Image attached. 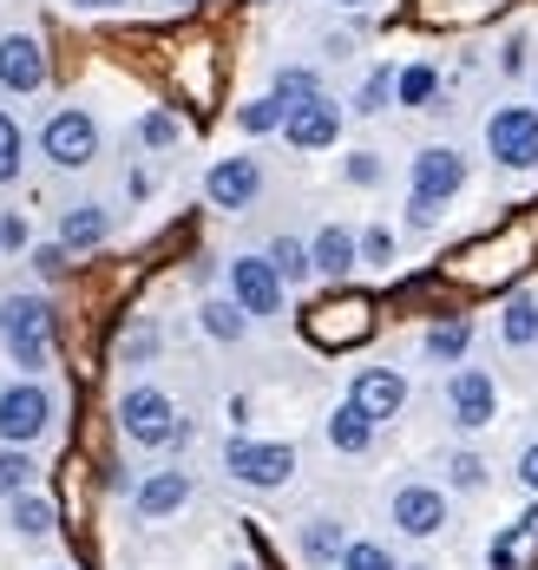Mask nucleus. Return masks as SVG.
Here are the masks:
<instances>
[{"label": "nucleus", "instance_id": "obj_45", "mask_svg": "<svg viewBox=\"0 0 538 570\" xmlns=\"http://www.w3.org/2000/svg\"><path fill=\"white\" fill-rule=\"evenodd\" d=\"M178 7H197V0H178Z\"/></svg>", "mask_w": 538, "mask_h": 570}, {"label": "nucleus", "instance_id": "obj_35", "mask_svg": "<svg viewBox=\"0 0 538 570\" xmlns=\"http://www.w3.org/2000/svg\"><path fill=\"white\" fill-rule=\"evenodd\" d=\"M361 263H374V269H388L394 263V229H361Z\"/></svg>", "mask_w": 538, "mask_h": 570}, {"label": "nucleus", "instance_id": "obj_40", "mask_svg": "<svg viewBox=\"0 0 538 570\" xmlns=\"http://www.w3.org/2000/svg\"><path fill=\"white\" fill-rule=\"evenodd\" d=\"M519 485H526V492L538 499V440L526 446V453H519Z\"/></svg>", "mask_w": 538, "mask_h": 570}, {"label": "nucleus", "instance_id": "obj_26", "mask_svg": "<svg viewBox=\"0 0 538 570\" xmlns=\"http://www.w3.org/2000/svg\"><path fill=\"white\" fill-rule=\"evenodd\" d=\"M33 453L27 446H0V499H20V492H33Z\"/></svg>", "mask_w": 538, "mask_h": 570}, {"label": "nucleus", "instance_id": "obj_6", "mask_svg": "<svg viewBox=\"0 0 538 570\" xmlns=\"http://www.w3.org/2000/svg\"><path fill=\"white\" fill-rule=\"evenodd\" d=\"M486 151L506 171H538V112L532 106H499L486 118Z\"/></svg>", "mask_w": 538, "mask_h": 570}, {"label": "nucleus", "instance_id": "obj_24", "mask_svg": "<svg viewBox=\"0 0 538 570\" xmlns=\"http://www.w3.org/2000/svg\"><path fill=\"white\" fill-rule=\"evenodd\" d=\"M473 347V322H433L427 335H420V354L427 361H460Z\"/></svg>", "mask_w": 538, "mask_h": 570}, {"label": "nucleus", "instance_id": "obj_39", "mask_svg": "<svg viewBox=\"0 0 538 570\" xmlns=\"http://www.w3.org/2000/svg\"><path fill=\"white\" fill-rule=\"evenodd\" d=\"M433 217H440V204H433V197H414V190H408V224H414V229H433Z\"/></svg>", "mask_w": 538, "mask_h": 570}, {"label": "nucleus", "instance_id": "obj_12", "mask_svg": "<svg viewBox=\"0 0 538 570\" xmlns=\"http://www.w3.org/2000/svg\"><path fill=\"white\" fill-rule=\"evenodd\" d=\"M283 138H290L296 151H329V145L342 138V106H335L329 92H322V99H309V106H290Z\"/></svg>", "mask_w": 538, "mask_h": 570}, {"label": "nucleus", "instance_id": "obj_31", "mask_svg": "<svg viewBox=\"0 0 538 570\" xmlns=\"http://www.w3.org/2000/svg\"><path fill=\"white\" fill-rule=\"evenodd\" d=\"M388 99H394V72H388V66H374V72H368V79H361V92H355V112H388Z\"/></svg>", "mask_w": 538, "mask_h": 570}, {"label": "nucleus", "instance_id": "obj_16", "mask_svg": "<svg viewBox=\"0 0 538 570\" xmlns=\"http://www.w3.org/2000/svg\"><path fill=\"white\" fill-rule=\"evenodd\" d=\"M309 256H315V276H329V283H349V269L361 263V229L322 224L315 236H309Z\"/></svg>", "mask_w": 538, "mask_h": 570}, {"label": "nucleus", "instance_id": "obj_3", "mask_svg": "<svg viewBox=\"0 0 538 570\" xmlns=\"http://www.w3.org/2000/svg\"><path fill=\"white\" fill-rule=\"evenodd\" d=\"M40 158L60 165V171H86L99 158V118L86 106H60L47 118V131H40Z\"/></svg>", "mask_w": 538, "mask_h": 570}, {"label": "nucleus", "instance_id": "obj_38", "mask_svg": "<svg viewBox=\"0 0 538 570\" xmlns=\"http://www.w3.org/2000/svg\"><path fill=\"white\" fill-rule=\"evenodd\" d=\"M66 256H72L66 243H40V249H33V269H40V276H60V269H66Z\"/></svg>", "mask_w": 538, "mask_h": 570}, {"label": "nucleus", "instance_id": "obj_43", "mask_svg": "<svg viewBox=\"0 0 538 570\" xmlns=\"http://www.w3.org/2000/svg\"><path fill=\"white\" fill-rule=\"evenodd\" d=\"M72 7H125V0H72Z\"/></svg>", "mask_w": 538, "mask_h": 570}, {"label": "nucleus", "instance_id": "obj_14", "mask_svg": "<svg viewBox=\"0 0 538 570\" xmlns=\"http://www.w3.org/2000/svg\"><path fill=\"white\" fill-rule=\"evenodd\" d=\"M0 86L20 92V99L47 86V53H40L33 33H7V40H0Z\"/></svg>", "mask_w": 538, "mask_h": 570}, {"label": "nucleus", "instance_id": "obj_7", "mask_svg": "<svg viewBox=\"0 0 538 570\" xmlns=\"http://www.w3.org/2000/svg\"><path fill=\"white\" fill-rule=\"evenodd\" d=\"M283 295H290V283L276 276V263H270V256H237V263H231V302H237L250 322L283 315Z\"/></svg>", "mask_w": 538, "mask_h": 570}, {"label": "nucleus", "instance_id": "obj_11", "mask_svg": "<svg viewBox=\"0 0 538 570\" xmlns=\"http://www.w3.org/2000/svg\"><path fill=\"white\" fill-rule=\"evenodd\" d=\"M349 400L381 426V420H394V413L408 406V374H401V367H361L355 381H349Z\"/></svg>", "mask_w": 538, "mask_h": 570}, {"label": "nucleus", "instance_id": "obj_34", "mask_svg": "<svg viewBox=\"0 0 538 570\" xmlns=\"http://www.w3.org/2000/svg\"><path fill=\"white\" fill-rule=\"evenodd\" d=\"M138 145L172 151V145H178V118H172V112H145V118H138Z\"/></svg>", "mask_w": 538, "mask_h": 570}, {"label": "nucleus", "instance_id": "obj_23", "mask_svg": "<svg viewBox=\"0 0 538 570\" xmlns=\"http://www.w3.org/2000/svg\"><path fill=\"white\" fill-rule=\"evenodd\" d=\"M433 99H440V72H433L427 59H420V66H401V72H394V106H414V112H427Z\"/></svg>", "mask_w": 538, "mask_h": 570}, {"label": "nucleus", "instance_id": "obj_2", "mask_svg": "<svg viewBox=\"0 0 538 570\" xmlns=\"http://www.w3.org/2000/svg\"><path fill=\"white\" fill-rule=\"evenodd\" d=\"M224 472L237 479V485H256V492H276V485H290V472H296V446L290 440H224Z\"/></svg>", "mask_w": 538, "mask_h": 570}, {"label": "nucleus", "instance_id": "obj_32", "mask_svg": "<svg viewBox=\"0 0 538 570\" xmlns=\"http://www.w3.org/2000/svg\"><path fill=\"white\" fill-rule=\"evenodd\" d=\"M20 158H27V138H20L13 112H0V184H13V177H20Z\"/></svg>", "mask_w": 538, "mask_h": 570}, {"label": "nucleus", "instance_id": "obj_4", "mask_svg": "<svg viewBox=\"0 0 538 570\" xmlns=\"http://www.w3.org/2000/svg\"><path fill=\"white\" fill-rule=\"evenodd\" d=\"M119 433L131 446H172L178 433V406L165 387H125L119 394Z\"/></svg>", "mask_w": 538, "mask_h": 570}, {"label": "nucleus", "instance_id": "obj_8", "mask_svg": "<svg viewBox=\"0 0 538 570\" xmlns=\"http://www.w3.org/2000/svg\"><path fill=\"white\" fill-rule=\"evenodd\" d=\"M447 413H453L460 433L492 426V420H499V387H492V374H486V367H453V381H447Z\"/></svg>", "mask_w": 538, "mask_h": 570}, {"label": "nucleus", "instance_id": "obj_27", "mask_svg": "<svg viewBox=\"0 0 538 570\" xmlns=\"http://www.w3.org/2000/svg\"><path fill=\"white\" fill-rule=\"evenodd\" d=\"M270 263H276L283 283H309L315 276V256H309V243H296V236H276L270 243Z\"/></svg>", "mask_w": 538, "mask_h": 570}, {"label": "nucleus", "instance_id": "obj_18", "mask_svg": "<svg viewBox=\"0 0 538 570\" xmlns=\"http://www.w3.org/2000/svg\"><path fill=\"white\" fill-rule=\"evenodd\" d=\"M296 551H302V564H315V570L342 564V551H349V524H342V518H309L302 538H296Z\"/></svg>", "mask_w": 538, "mask_h": 570}, {"label": "nucleus", "instance_id": "obj_13", "mask_svg": "<svg viewBox=\"0 0 538 570\" xmlns=\"http://www.w3.org/2000/svg\"><path fill=\"white\" fill-rule=\"evenodd\" d=\"M256 190H263V165H256V158H217L211 177H204V197H211L217 210H250Z\"/></svg>", "mask_w": 538, "mask_h": 570}, {"label": "nucleus", "instance_id": "obj_44", "mask_svg": "<svg viewBox=\"0 0 538 570\" xmlns=\"http://www.w3.org/2000/svg\"><path fill=\"white\" fill-rule=\"evenodd\" d=\"M335 7H368V0H335Z\"/></svg>", "mask_w": 538, "mask_h": 570}, {"label": "nucleus", "instance_id": "obj_33", "mask_svg": "<svg viewBox=\"0 0 538 570\" xmlns=\"http://www.w3.org/2000/svg\"><path fill=\"white\" fill-rule=\"evenodd\" d=\"M447 485H453V492H486V459L479 453H453L447 459Z\"/></svg>", "mask_w": 538, "mask_h": 570}, {"label": "nucleus", "instance_id": "obj_10", "mask_svg": "<svg viewBox=\"0 0 538 570\" xmlns=\"http://www.w3.org/2000/svg\"><path fill=\"white\" fill-rule=\"evenodd\" d=\"M388 518L401 524V538H440L447 531V492L440 485H394Z\"/></svg>", "mask_w": 538, "mask_h": 570}, {"label": "nucleus", "instance_id": "obj_37", "mask_svg": "<svg viewBox=\"0 0 538 570\" xmlns=\"http://www.w3.org/2000/svg\"><path fill=\"white\" fill-rule=\"evenodd\" d=\"M158 354V328H131L125 335V367H138V361H151Z\"/></svg>", "mask_w": 538, "mask_h": 570}, {"label": "nucleus", "instance_id": "obj_29", "mask_svg": "<svg viewBox=\"0 0 538 570\" xmlns=\"http://www.w3.org/2000/svg\"><path fill=\"white\" fill-rule=\"evenodd\" d=\"M283 118H290V106L270 92V99H250V106L237 112V125L250 131V138H263V131H283Z\"/></svg>", "mask_w": 538, "mask_h": 570}, {"label": "nucleus", "instance_id": "obj_41", "mask_svg": "<svg viewBox=\"0 0 538 570\" xmlns=\"http://www.w3.org/2000/svg\"><path fill=\"white\" fill-rule=\"evenodd\" d=\"M27 243V217H0V249H20Z\"/></svg>", "mask_w": 538, "mask_h": 570}, {"label": "nucleus", "instance_id": "obj_1", "mask_svg": "<svg viewBox=\"0 0 538 570\" xmlns=\"http://www.w3.org/2000/svg\"><path fill=\"white\" fill-rule=\"evenodd\" d=\"M0 347L13 354L20 374H40L53 354V308L47 295H7L0 302Z\"/></svg>", "mask_w": 538, "mask_h": 570}, {"label": "nucleus", "instance_id": "obj_46", "mask_svg": "<svg viewBox=\"0 0 538 570\" xmlns=\"http://www.w3.org/2000/svg\"><path fill=\"white\" fill-rule=\"evenodd\" d=\"M231 570H250V564H231Z\"/></svg>", "mask_w": 538, "mask_h": 570}, {"label": "nucleus", "instance_id": "obj_17", "mask_svg": "<svg viewBox=\"0 0 538 570\" xmlns=\"http://www.w3.org/2000/svg\"><path fill=\"white\" fill-rule=\"evenodd\" d=\"M486 564H492V570H532L538 564V505L486 544Z\"/></svg>", "mask_w": 538, "mask_h": 570}, {"label": "nucleus", "instance_id": "obj_9", "mask_svg": "<svg viewBox=\"0 0 538 570\" xmlns=\"http://www.w3.org/2000/svg\"><path fill=\"white\" fill-rule=\"evenodd\" d=\"M408 184H414V197L453 204L467 190V158L453 145H427V151H414V165H408Z\"/></svg>", "mask_w": 538, "mask_h": 570}, {"label": "nucleus", "instance_id": "obj_19", "mask_svg": "<svg viewBox=\"0 0 538 570\" xmlns=\"http://www.w3.org/2000/svg\"><path fill=\"white\" fill-rule=\"evenodd\" d=\"M329 446H335V453H349V459L374 446V420L361 413L355 400H342V406L329 413Z\"/></svg>", "mask_w": 538, "mask_h": 570}, {"label": "nucleus", "instance_id": "obj_28", "mask_svg": "<svg viewBox=\"0 0 538 570\" xmlns=\"http://www.w3.org/2000/svg\"><path fill=\"white\" fill-rule=\"evenodd\" d=\"M270 92H276V99H283V106H309V99H322V79H315V72H309V66H283V72H276V86H270Z\"/></svg>", "mask_w": 538, "mask_h": 570}, {"label": "nucleus", "instance_id": "obj_15", "mask_svg": "<svg viewBox=\"0 0 538 570\" xmlns=\"http://www.w3.org/2000/svg\"><path fill=\"white\" fill-rule=\"evenodd\" d=\"M184 505H190V472H178V465H165V472L138 479V492H131V512L145 518V524L184 512Z\"/></svg>", "mask_w": 538, "mask_h": 570}, {"label": "nucleus", "instance_id": "obj_21", "mask_svg": "<svg viewBox=\"0 0 538 570\" xmlns=\"http://www.w3.org/2000/svg\"><path fill=\"white\" fill-rule=\"evenodd\" d=\"M7 524H13L20 538H53L60 512H53V499H40V492H20V499H7Z\"/></svg>", "mask_w": 538, "mask_h": 570}, {"label": "nucleus", "instance_id": "obj_30", "mask_svg": "<svg viewBox=\"0 0 538 570\" xmlns=\"http://www.w3.org/2000/svg\"><path fill=\"white\" fill-rule=\"evenodd\" d=\"M335 570H401V564H394L388 544H374V538H349V551H342V564Z\"/></svg>", "mask_w": 538, "mask_h": 570}, {"label": "nucleus", "instance_id": "obj_25", "mask_svg": "<svg viewBox=\"0 0 538 570\" xmlns=\"http://www.w3.org/2000/svg\"><path fill=\"white\" fill-rule=\"evenodd\" d=\"M197 315H204V335H211V342H243V328H250V315H243L231 295H211Z\"/></svg>", "mask_w": 538, "mask_h": 570}, {"label": "nucleus", "instance_id": "obj_22", "mask_svg": "<svg viewBox=\"0 0 538 570\" xmlns=\"http://www.w3.org/2000/svg\"><path fill=\"white\" fill-rule=\"evenodd\" d=\"M499 342L506 347L538 342V295H506V308H499Z\"/></svg>", "mask_w": 538, "mask_h": 570}, {"label": "nucleus", "instance_id": "obj_42", "mask_svg": "<svg viewBox=\"0 0 538 570\" xmlns=\"http://www.w3.org/2000/svg\"><path fill=\"white\" fill-rule=\"evenodd\" d=\"M499 66H506V72H519V66H526V40H512V47L499 53Z\"/></svg>", "mask_w": 538, "mask_h": 570}, {"label": "nucleus", "instance_id": "obj_20", "mask_svg": "<svg viewBox=\"0 0 538 570\" xmlns=\"http://www.w3.org/2000/svg\"><path fill=\"white\" fill-rule=\"evenodd\" d=\"M106 229H113V217H106L99 204H72V210L60 217V243L79 256V249H99V243H106Z\"/></svg>", "mask_w": 538, "mask_h": 570}, {"label": "nucleus", "instance_id": "obj_5", "mask_svg": "<svg viewBox=\"0 0 538 570\" xmlns=\"http://www.w3.org/2000/svg\"><path fill=\"white\" fill-rule=\"evenodd\" d=\"M47 426H53V394L33 374L13 381V387H0V440L7 446H33Z\"/></svg>", "mask_w": 538, "mask_h": 570}, {"label": "nucleus", "instance_id": "obj_36", "mask_svg": "<svg viewBox=\"0 0 538 570\" xmlns=\"http://www.w3.org/2000/svg\"><path fill=\"white\" fill-rule=\"evenodd\" d=\"M342 177L368 190V184H381V158H374V151H349V158H342Z\"/></svg>", "mask_w": 538, "mask_h": 570}]
</instances>
